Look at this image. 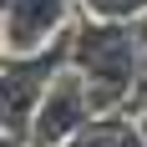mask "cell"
Here are the masks:
<instances>
[{
	"instance_id": "obj_1",
	"label": "cell",
	"mask_w": 147,
	"mask_h": 147,
	"mask_svg": "<svg viewBox=\"0 0 147 147\" xmlns=\"http://www.w3.org/2000/svg\"><path fill=\"white\" fill-rule=\"evenodd\" d=\"M71 66L86 76L96 112H132L142 76V36L137 20H96L81 15L71 30Z\"/></svg>"
},
{
	"instance_id": "obj_2",
	"label": "cell",
	"mask_w": 147,
	"mask_h": 147,
	"mask_svg": "<svg viewBox=\"0 0 147 147\" xmlns=\"http://www.w3.org/2000/svg\"><path fill=\"white\" fill-rule=\"evenodd\" d=\"M71 30L56 36L51 46H41V51L5 56V66H0V132H5V147H30V122L41 112L46 91L71 66Z\"/></svg>"
},
{
	"instance_id": "obj_3",
	"label": "cell",
	"mask_w": 147,
	"mask_h": 147,
	"mask_svg": "<svg viewBox=\"0 0 147 147\" xmlns=\"http://www.w3.org/2000/svg\"><path fill=\"white\" fill-rule=\"evenodd\" d=\"M91 117H96V102H91L86 76L76 71V66H66V71L51 81L41 112H36V122H30V147H66Z\"/></svg>"
},
{
	"instance_id": "obj_4",
	"label": "cell",
	"mask_w": 147,
	"mask_h": 147,
	"mask_svg": "<svg viewBox=\"0 0 147 147\" xmlns=\"http://www.w3.org/2000/svg\"><path fill=\"white\" fill-rule=\"evenodd\" d=\"M81 10V0H0V41H5V56H26V51H41L56 36L76 26L71 15Z\"/></svg>"
},
{
	"instance_id": "obj_5",
	"label": "cell",
	"mask_w": 147,
	"mask_h": 147,
	"mask_svg": "<svg viewBox=\"0 0 147 147\" xmlns=\"http://www.w3.org/2000/svg\"><path fill=\"white\" fill-rule=\"evenodd\" d=\"M81 15H96V20H142L147 0H81Z\"/></svg>"
},
{
	"instance_id": "obj_6",
	"label": "cell",
	"mask_w": 147,
	"mask_h": 147,
	"mask_svg": "<svg viewBox=\"0 0 147 147\" xmlns=\"http://www.w3.org/2000/svg\"><path fill=\"white\" fill-rule=\"evenodd\" d=\"M137 117H142V132H147V112H137Z\"/></svg>"
}]
</instances>
